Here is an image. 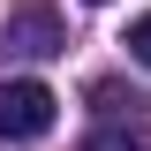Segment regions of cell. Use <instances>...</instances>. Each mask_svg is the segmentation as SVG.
<instances>
[{
    "label": "cell",
    "instance_id": "1",
    "mask_svg": "<svg viewBox=\"0 0 151 151\" xmlns=\"http://www.w3.org/2000/svg\"><path fill=\"white\" fill-rule=\"evenodd\" d=\"M0 53H15V60H53V53H68L60 8H53V0H15V8L0 15Z\"/></svg>",
    "mask_w": 151,
    "mask_h": 151
},
{
    "label": "cell",
    "instance_id": "2",
    "mask_svg": "<svg viewBox=\"0 0 151 151\" xmlns=\"http://www.w3.org/2000/svg\"><path fill=\"white\" fill-rule=\"evenodd\" d=\"M53 113H60V98L45 91L38 76H8V83H0V136H8V144L45 136V129H53Z\"/></svg>",
    "mask_w": 151,
    "mask_h": 151
},
{
    "label": "cell",
    "instance_id": "3",
    "mask_svg": "<svg viewBox=\"0 0 151 151\" xmlns=\"http://www.w3.org/2000/svg\"><path fill=\"white\" fill-rule=\"evenodd\" d=\"M91 106H98V113H144V98H136L129 83H113V76H98V83H91Z\"/></svg>",
    "mask_w": 151,
    "mask_h": 151
},
{
    "label": "cell",
    "instance_id": "4",
    "mask_svg": "<svg viewBox=\"0 0 151 151\" xmlns=\"http://www.w3.org/2000/svg\"><path fill=\"white\" fill-rule=\"evenodd\" d=\"M83 151H151V136H129V129H98Z\"/></svg>",
    "mask_w": 151,
    "mask_h": 151
},
{
    "label": "cell",
    "instance_id": "5",
    "mask_svg": "<svg viewBox=\"0 0 151 151\" xmlns=\"http://www.w3.org/2000/svg\"><path fill=\"white\" fill-rule=\"evenodd\" d=\"M121 45H129V53H136V60H144V68H151V15H136V23H129V38H121Z\"/></svg>",
    "mask_w": 151,
    "mask_h": 151
}]
</instances>
